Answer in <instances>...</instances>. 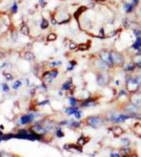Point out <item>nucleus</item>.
Wrapping results in <instances>:
<instances>
[{"mask_svg": "<svg viewBox=\"0 0 141 157\" xmlns=\"http://www.w3.org/2000/svg\"><path fill=\"white\" fill-rule=\"evenodd\" d=\"M126 87H127V90L132 92V93H135L138 88H139V82L137 79H128L127 80V83H126Z\"/></svg>", "mask_w": 141, "mask_h": 157, "instance_id": "obj_1", "label": "nucleus"}, {"mask_svg": "<svg viewBox=\"0 0 141 157\" xmlns=\"http://www.w3.org/2000/svg\"><path fill=\"white\" fill-rule=\"evenodd\" d=\"M87 124L96 129V128L102 126V119L100 117H97V116H91V117L87 118Z\"/></svg>", "mask_w": 141, "mask_h": 157, "instance_id": "obj_2", "label": "nucleus"}, {"mask_svg": "<svg viewBox=\"0 0 141 157\" xmlns=\"http://www.w3.org/2000/svg\"><path fill=\"white\" fill-rule=\"evenodd\" d=\"M111 57L112 60H113V63L116 64V65H122L123 64V57L118 54V52H111Z\"/></svg>", "mask_w": 141, "mask_h": 157, "instance_id": "obj_3", "label": "nucleus"}, {"mask_svg": "<svg viewBox=\"0 0 141 157\" xmlns=\"http://www.w3.org/2000/svg\"><path fill=\"white\" fill-rule=\"evenodd\" d=\"M100 59L102 61H104L109 66H112L114 64L113 60H112V57H111V52H107V51L101 52V54H100Z\"/></svg>", "mask_w": 141, "mask_h": 157, "instance_id": "obj_4", "label": "nucleus"}, {"mask_svg": "<svg viewBox=\"0 0 141 157\" xmlns=\"http://www.w3.org/2000/svg\"><path fill=\"white\" fill-rule=\"evenodd\" d=\"M109 82V77H108V74H105V73H101V74H99L98 75V78H97V83L100 85V86H104V85H107Z\"/></svg>", "mask_w": 141, "mask_h": 157, "instance_id": "obj_5", "label": "nucleus"}, {"mask_svg": "<svg viewBox=\"0 0 141 157\" xmlns=\"http://www.w3.org/2000/svg\"><path fill=\"white\" fill-rule=\"evenodd\" d=\"M46 131H48V130H46L45 128L41 127V126H34V127H32V132L36 133V134H39V135H44L46 133Z\"/></svg>", "mask_w": 141, "mask_h": 157, "instance_id": "obj_6", "label": "nucleus"}, {"mask_svg": "<svg viewBox=\"0 0 141 157\" xmlns=\"http://www.w3.org/2000/svg\"><path fill=\"white\" fill-rule=\"evenodd\" d=\"M34 118V115L33 114H27V115H23L22 117L20 118V123L22 125H27V124H30L31 121L33 120Z\"/></svg>", "mask_w": 141, "mask_h": 157, "instance_id": "obj_7", "label": "nucleus"}, {"mask_svg": "<svg viewBox=\"0 0 141 157\" xmlns=\"http://www.w3.org/2000/svg\"><path fill=\"white\" fill-rule=\"evenodd\" d=\"M125 110L127 112H130V113H132V114H135L136 112H138V106H136L135 104H130V105H127L126 106V108H125Z\"/></svg>", "mask_w": 141, "mask_h": 157, "instance_id": "obj_8", "label": "nucleus"}, {"mask_svg": "<svg viewBox=\"0 0 141 157\" xmlns=\"http://www.w3.org/2000/svg\"><path fill=\"white\" fill-rule=\"evenodd\" d=\"M133 104H135L136 106H141V93L140 94H137V95H134L133 96Z\"/></svg>", "mask_w": 141, "mask_h": 157, "instance_id": "obj_9", "label": "nucleus"}, {"mask_svg": "<svg viewBox=\"0 0 141 157\" xmlns=\"http://www.w3.org/2000/svg\"><path fill=\"white\" fill-rule=\"evenodd\" d=\"M43 80L46 81V82H51V81L53 80L52 72H51V71H46V72H44V74H43Z\"/></svg>", "mask_w": 141, "mask_h": 157, "instance_id": "obj_10", "label": "nucleus"}, {"mask_svg": "<svg viewBox=\"0 0 141 157\" xmlns=\"http://www.w3.org/2000/svg\"><path fill=\"white\" fill-rule=\"evenodd\" d=\"M124 9L126 11V13H131V12L134 10V4H132V3H125L124 4Z\"/></svg>", "mask_w": 141, "mask_h": 157, "instance_id": "obj_11", "label": "nucleus"}, {"mask_svg": "<svg viewBox=\"0 0 141 157\" xmlns=\"http://www.w3.org/2000/svg\"><path fill=\"white\" fill-rule=\"evenodd\" d=\"M97 65H98L99 67H100V68H102V69H107L108 67H110V66L108 65V64H107V63H105L104 61H102V60H100V61H98V62H97Z\"/></svg>", "mask_w": 141, "mask_h": 157, "instance_id": "obj_12", "label": "nucleus"}, {"mask_svg": "<svg viewBox=\"0 0 141 157\" xmlns=\"http://www.w3.org/2000/svg\"><path fill=\"white\" fill-rule=\"evenodd\" d=\"M134 61L139 67H141V55L140 54H138V55H136L134 57Z\"/></svg>", "mask_w": 141, "mask_h": 157, "instance_id": "obj_13", "label": "nucleus"}, {"mask_svg": "<svg viewBox=\"0 0 141 157\" xmlns=\"http://www.w3.org/2000/svg\"><path fill=\"white\" fill-rule=\"evenodd\" d=\"M70 87H72V81H67V82H65L63 84V86H62V89H64V90H68V89H70Z\"/></svg>", "mask_w": 141, "mask_h": 157, "instance_id": "obj_14", "label": "nucleus"}, {"mask_svg": "<svg viewBox=\"0 0 141 157\" xmlns=\"http://www.w3.org/2000/svg\"><path fill=\"white\" fill-rule=\"evenodd\" d=\"M40 27L42 28V30H45V28H48L49 27V22L46 19H42V22H41V25Z\"/></svg>", "mask_w": 141, "mask_h": 157, "instance_id": "obj_15", "label": "nucleus"}, {"mask_svg": "<svg viewBox=\"0 0 141 157\" xmlns=\"http://www.w3.org/2000/svg\"><path fill=\"white\" fill-rule=\"evenodd\" d=\"M77 111H78V109L76 107H70L69 109H66V113L67 114H75Z\"/></svg>", "mask_w": 141, "mask_h": 157, "instance_id": "obj_16", "label": "nucleus"}, {"mask_svg": "<svg viewBox=\"0 0 141 157\" xmlns=\"http://www.w3.org/2000/svg\"><path fill=\"white\" fill-rule=\"evenodd\" d=\"M24 58H25L26 60H28V61H33L35 57H34V55L32 54V52H26L25 56H24Z\"/></svg>", "mask_w": 141, "mask_h": 157, "instance_id": "obj_17", "label": "nucleus"}, {"mask_svg": "<svg viewBox=\"0 0 141 157\" xmlns=\"http://www.w3.org/2000/svg\"><path fill=\"white\" fill-rule=\"evenodd\" d=\"M21 33H22L23 35H25V36H27L28 33H30V31H28V27L25 26V25H23V26L21 27Z\"/></svg>", "mask_w": 141, "mask_h": 157, "instance_id": "obj_18", "label": "nucleus"}, {"mask_svg": "<svg viewBox=\"0 0 141 157\" xmlns=\"http://www.w3.org/2000/svg\"><path fill=\"white\" fill-rule=\"evenodd\" d=\"M95 105V103H94L93 101H85L83 104H82V106L83 107H90V106H94Z\"/></svg>", "mask_w": 141, "mask_h": 157, "instance_id": "obj_19", "label": "nucleus"}, {"mask_svg": "<svg viewBox=\"0 0 141 157\" xmlns=\"http://www.w3.org/2000/svg\"><path fill=\"white\" fill-rule=\"evenodd\" d=\"M114 133H115L116 136H119L121 133H122V129H121V128H119V127H116L115 129H114Z\"/></svg>", "mask_w": 141, "mask_h": 157, "instance_id": "obj_20", "label": "nucleus"}, {"mask_svg": "<svg viewBox=\"0 0 141 157\" xmlns=\"http://www.w3.org/2000/svg\"><path fill=\"white\" fill-rule=\"evenodd\" d=\"M44 128H45L46 130H52L53 128H54V124H53V123H49V121H48V123H45Z\"/></svg>", "mask_w": 141, "mask_h": 157, "instance_id": "obj_21", "label": "nucleus"}, {"mask_svg": "<svg viewBox=\"0 0 141 157\" xmlns=\"http://www.w3.org/2000/svg\"><path fill=\"white\" fill-rule=\"evenodd\" d=\"M56 39H57V36L55 34H51V35H49V36H48V38H46L48 41H54V40H56Z\"/></svg>", "mask_w": 141, "mask_h": 157, "instance_id": "obj_22", "label": "nucleus"}, {"mask_svg": "<svg viewBox=\"0 0 141 157\" xmlns=\"http://www.w3.org/2000/svg\"><path fill=\"white\" fill-rule=\"evenodd\" d=\"M69 104H70V106H72V107H75L76 104H77V101H76V98L69 97Z\"/></svg>", "mask_w": 141, "mask_h": 157, "instance_id": "obj_23", "label": "nucleus"}, {"mask_svg": "<svg viewBox=\"0 0 141 157\" xmlns=\"http://www.w3.org/2000/svg\"><path fill=\"white\" fill-rule=\"evenodd\" d=\"M122 146H123V147H128V146H130V140H128V139H126V138L122 139Z\"/></svg>", "mask_w": 141, "mask_h": 157, "instance_id": "obj_24", "label": "nucleus"}, {"mask_svg": "<svg viewBox=\"0 0 141 157\" xmlns=\"http://www.w3.org/2000/svg\"><path fill=\"white\" fill-rule=\"evenodd\" d=\"M85 141H86V138L81 137V138L78 139V144H79V146H82V144H84V143H85Z\"/></svg>", "mask_w": 141, "mask_h": 157, "instance_id": "obj_25", "label": "nucleus"}, {"mask_svg": "<svg viewBox=\"0 0 141 157\" xmlns=\"http://www.w3.org/2000/svg\"><path fill=\"white\" fill-rule=\"evenodd\" d=\"M134 67H135V66L133 65V64H128V65L125 67V70H126V71H133V70H134Z\"/></svg>", "mask_w": 141, "mask_h": 157, "instance_id": "obj_26", "label": "nucleus"}, {"mask_svg": "<svg viewBox=\"0 0 141 157\" xmlns=\"http://www.w3.org/2000/svg\"><path fill=\"white\" fill-rule=\"evenodd\" d=\"M56 135H57L58 137H63V136H64V134H63V132L61 131V129H58V130H57Z\"/></svg>", "mask_w": 141, "mask_h": 157, "instance_id": "obj_27", "label": "nucleus"}, {"mask_svg": "<svg viewBox=\"0 0 141 157\" xmlns=\"http://www.w3.org/2000/svg\"><path fill=\"white\" fill-rule=\"evenodd\" d=\"M19 86H21V82H20V81H17V82H15L13 88H14V89H18Z\"/></svg>", "mask_w": 141, "mask_h": 157, "instance_id": "obj_28", "label": "nucleus"}, {"mask_svg": "<svg viewBox=\"0 0 141 157\" xmlns=\"http://www.w3.org/2000/svg\"><path fill=\"white\" fill-rule=\"evenodd\" d=\"M134 34L136 35L137 38H140L141 37V31H139V30H134Z\"/></svg>", "mask_w": 141, "mask_h": 157, "instance_id": "obj_29", "label": "nucleus"}, {"mask_svg": "<svg viewBox=\"0 0 141 157\" xmlns=\"http://www.w3.org/2000/svg\"><path fill=\"white\" fill-rule=\"evenodd\" d=\"M83 10H85V8H81V9H79V10H78V12L75 14V17H76V18H77L78 15H79L80 13H82V12H83Z\"/></svg>", "mask_w": 141, "mask_h": 157, "instance_id": "obj_30", "label": "nucleus"}, {"mask_svg": "<svg viewBox=\"0 0 141 157\" xmlns=\"http://www.w3.org/2000/svg\"><path fill=\"white\" fill-rule=\"evenodd\" d=\"M70 126L74 127V128H78V127H80V123H77V121H74V123L70 124Z\"/></svg>", "mask_w": 141, "mask_h": 157, "instance_id": "obj_31", "label": "nucleus"}, {"mask_svg": "<svg viewBox=\"0 0 141 157\" xmlns=\"http://www.w3.org/2000/svg\"><path fill=\"white\" fill-rule=\"evenodd\" d=\"M52 72V77H53V79H55L57 75H58V71L57 70H53V71H51Z\"/></svg>", "mask_w": 141, "mask_h": 157, "instance_id": "obj_32", "label": "nucleus"}, {"mask_svg": "<svg viewBox=\"0 0 141 157\" xmlns=\"http://www.w3.org/2000/svg\"><path fill=\"white\" fill-rule=\"evenodd\" d=\"M2 89H3V91L8 92V91H9V87H8V85H7V84H2Z\"/></svg>", "mask_w": 141, "mask_h": 157, "instance_id": "obj_33", "label": "nucleus"}, {"mask_svg": "<svg viewBox=\"0 0 141 157\" xmlns=\"http://www.w3.org/2000/svg\"><path fill=\"white\" fill-rule=\"evenodd\" d=\"M87 47H89V46H87V45H80V46H79V49H81V50H84V49H86Z\"/></svg>", "mask_w": 141, "mask_h": 157, "instance_id": "obj_34", "label": "nucleus"}, {"mask_svg": "<svg viewBox=\"0 0 141 157\" xmlns=\"http://www.w3.org/2000/svg\"><path fill=\"white\" fill-rule=\"evenodd\" d=\"M12 10H13V13H16V12H17V10H18V8H17V4H16V3H14V5H13V9H12Z\"/></svg>", "mask_w": 141, "mask_h": 157, "instance_id": "obj_35", "label": "nucleus"}, {"mask_svg": "<svg viewBox=\"0 0 141 157\" xmlns=\"http://www.w3.org/2000/svg\"><path fill=\"white\" fill-rule=\"evenodd\" d=\"M75 116H76L77 118H80V116H81V112H80V111H77V112L75 113Z\"/></svg>", "mask_w": 141, "mask_h": 157, "instance_id": "obj_36", "label": "nucleus"}, {"mask_svg": "<svg viewBox=\"0 0 141 157\" xmlns=\"http://www.w3.org/2000/svg\"><path fill=\"white\" fill-rule=\"evenodd\" d=\"M5 77H7V79H8V80H12V75H11V74H9V73H5Z\"/></svg>", "mask_w": 141, "mask_h": 157, "instance_id": "obj_37", "label": "nucleus"}, {"mask_svg": "<svg viewBox=\"0 0 141 157\" xmlns=\"http://www.w3.org/2000/svg\"><path fill=\"white\" fill-rule=\"evenodd\" d=\"M75 47H76V44H75V43H70L69 48H75Z\"/></svg>", "mask_w": 141, "mask_h": 157, "instance_id": "obj_38", "label": "nucleus"}, {"mask_svg": "<svg viewBox=\"0 0 141 157\" xmlns=\"http://www.w3.org/2000/svg\"><path fill=\"white\" fill-rule=\"evenodd\" d=\"M111 156H112V157H114V156H116V157H119L120 155H119V154H116V153H112V154H111Z\"/></svg>", "mask_w": 141, "mask_h": 157, "instance_id": "obj_39", "label": "nucleus"}, {"mask_svg": "<svg viewBox=\"0 0 141 157\" xmlns=\"http://www.w3.org/2000/svg\"><path fill=\"white\" fill-rule=\"evenodd\" d=\"M48 103H49V101H43V102L39 103V105H44V104H48Z\"/></svg>", "mask_w": 141, "mask_h": 157, "instance_id": "obj_40", "label": "nucleus"}, {"mask_svg": "<svg viewBox=\"0 0 141 157\" xmlns=\"http://www.w3.org/2000/svg\"><path fill=\"white\" fill-rule=\"evenodd\" d=\"M40 2H41V5H42V7H44V5H45L44 0H40Z\"/></svg>", "mask_w": 141, "mask_h": 157, "instance_id": "obj_41", "label": "nucleus"}, {"mask_svg": "<svg viewBox=\"0 0 141 157\" xmlns=\"http://www.w3.org/2000/svg\"><path fill=\"white\" fill-rule=\"evenodd\" d=\"M138 82H139V84H141V75H139V77H138Z\"/></svg>", "mask_w": 141, "mask_h": 157, "instance_id": "obj_42", "label": "nucleus"}, {"mask_svg": "<svg viewBox=\"0 0 141 157\" xmlns=\"http://www.w3.org/2000/svg\"><path fill=\"white\" fill-rule=\"evenodd\" d=\"M72 69H73V66H69V67L67 68V70H72Z\"/></svg>", "mask_w": 141, "mask_h": 157, "instance_id": "obj_43", "label": "nucleus"}, {"mask_svg": "<svg viewBox=\"0 0 141 157\" xmlns=\"http://www.w3.org/2000/svg\"><path fill=\"white\" fill-rule=\"evenodd\" d=\"M133 3H134V4H137V3H138V0H134Z\"/></svg>", "mask_w": 141, "mask_h": 157, "instance_id": "obj_44", "label": "nucleus"}, {"mask_svg": "<svg viewBox=\"0 0 141 157\" xmlns=\"http://www.w3.org/2000/svg\"><path fill=\"white\" fill-rule=\"evenodd\" d=\"M2 136H3V135H2V132L0 131V138H2Z\"/></svg>", "mask_w": 141, "mask_h": 157, "instance_id": "obj_45", "label": "nucleus"}, {"mask_svg": "<svg viewBox=\"0 0 141 157\" xmlns=\"http://www.w3.org/2000/svg\"><path fill=\"white\" fill-rule=\"evenodd\" d=\"M140 93H141V84H140Z\"/></svg>", "mask_w": 141, "mask_h": 157, "instance_id": "obj_46", "label": "nucleus"}, {"mask_svg": "<svg viewBox=\"0 0 141 157\" xmlns=\"http://www.w3.org/2000/svg\"><path fill=\"white\" fill-rule=\"evenodd\" d=\"M140 41H141V38H140Z\"/></svg>", "mask_w": 141, "mask_h": 157, "instance_id": "obj_47", "label": "nucleus"}]
</instances>
